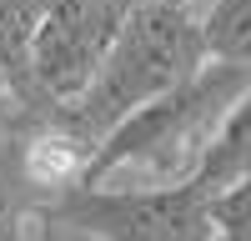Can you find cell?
Segmentation results:
<instances>
[{"label": "cell", "mask_w": 251, "mask_h": 241, "mask_svg": "<svg viewBox=\"0 0 251 241\" xmlns=\"http://www.w3.org/2000/svg\"><path fill=\"white\" fill-rule=\"evenodd\" d=\"M46 196L20 156V106L0 111V241H40Z\"/></svg>", "instance_id": "5"}, {"label": "cell", "mask_w": 251, "mask_h": 241, "mask_svg": "<svg viewBox=\"0 0 251 241\" xmlns=\"http://www.w3.org/2000/svg\"><path fill=\"white\" fill-rule=\"evenodd\" d=\"M206 40H211V60L251 66V0H216L206 10Z\"/></svg>", "instance_id": "8"}, {"label": "cell", "mask_w": 251, "mask_h": 241, "mask_svg": "<svg viewBox=\"0 0 251 241\" xmlns=\"http://www.w3.org/2000/svg\"><path fill=\"white\" fill-rule=\"evenodd\" d=\"M40 241H111V236H96L86 226H66V221H40Z\"/></svg>", "instance_id": "10"}, {"label": "cell", "mask_w": 251, "mask_h": 241, "mask_svg": "<svg viewBox=\"0 0 251 241\" xmlns=\"http://www.w3.org/2000/svg\"><path fill=\"white\" fill-rule=\"evenodd\" d=\"M206 60H211V40H206V15L201 10H191L186 0H141L126 15L116 46L100 60V71L91 75V86L75 100H66L60 111L100 151V141L126 116H136L141 106L161 100L166 91L186 86Z\"/></svg>", "instance_id": "2"}, {"label": "cell", "mask_w": 251, "mask_h": 241, "mask_svg": "<svg viewBox=\"0 0 251 241\" xmlns=\"http://www.w3.org/2000/svg\"><path fill=\"white\" fill-rule=\"evenodd\" d=\"M15 106H20V100H15V80L0 71V111H15Z\"/></svg>", "instance_id": "11"}, {"label": "cell", "mask_w": 251, "mask_h": 241, "mask_svg": "<svg viewBox=\"0 0 251 241\" xmlns=\"http://www.w3.org/2000/svg\"><path fill=\"white\" fill-rule=\"evenodd\" d=\"M50 0H0V71L15 80V100L25 106V80H30V46L46 20Z\"/></svg>", "instance_id": "7"}, {"label": "cell", "mask_w": 251, "mask_h": 241, "mask_svg": "<svg viewBox=\"0 0 251 241\" xmlns=\"http://www.w3.org/2000/svg\"><path fill=\"white\" fill-rule=\"evenodd\" d=\"M186 5H191V10H201V15H206V10L216 5V0H186Z\"/></svg>", "instance_id": "12"}, {"label": "cell", "mask_w": 251, "mask_h": 241, "mask_svg": "<svg viewBox=\"0 0 251 241\" xmlns=\"http://www.w3.org/2000/svg\"><path fill=\"white\" fill-rule=\"evenodd\" d=\"M251 86V66L206 60L186 86L141 106L100 141L86 186H171L201 171L221 120Z\"/></svg>", "instance_id": "1"}, {"label": "cell", "mask_w": 251, "mask_h": 241, "mask_svg": "<svg viewBox=\"0 0 251 241\" xmlns=\"http://www.w3.org/2000/svg\"><path fill=\"white\" fill-rule=\"evenodd\" d=\"M141 0H50L30 46L25 106H66L91 86Z\"/></svg>", "instance_id": "4"}, {"label": "cell", "mask_w": 251, "mask_h": 241, "mask_svg": "<svg viewBox=\"0 0 251 241\" xmlns=\"http://www.w3.org/2000/svg\"><path fill=\"white\" fill-rule=\"evenodd\" d=\"M211 211H216V241H251V176L216 191Z\"/></svg>", "instance_id": "9"}, {"label": "cell", "mask_w": 251, "mask_h": 241, "mask_svg": "<svg viewBox=\"0 0 251 241\" xmlns=\"http://www.w3.org/2000/svg\"><path fill=\"white\" fill-rule=\"evenodd\" d=\"M241 176H251V86H246V96L231 106V116L221 120L211 151H206L201 171H196V181L211 196L226 191V186H236Z\"/></svg>", "instance_id": "6"}, {"label": "cell", "mask_w": 251, "mask_h": 241, "mask_svg": "<svg viewBox=\"0 0 251 241\" xmlns=\"http://www.w3.org/2000/svg\"><path fill=\"white\" fill-rule=\"evenodd\" d=\"M211 191L201 181L171 186H75L46 206V221L86 226L111 241H216Z\"/></svg>", "instance_id": "3"}]
</instances>
